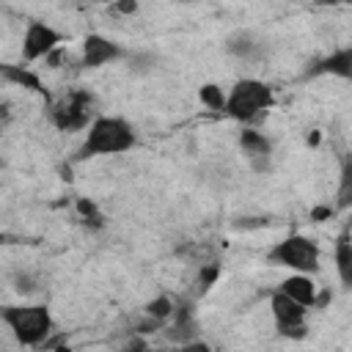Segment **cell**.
<instances>
[{"label":"cell","mask_w":352,"mask_h":352,"mask_svg":"<svg viewBox=\"0 0 352 352\" xmlns=\"http://www.w3.org/2000/svg\"><path fill=\"white\" fill-rule=\"evenodd\" d=\"M135 146V129L129 121L118 116H99L88 124L85 140L77 157H102V154H124Z\"/></svg>","instance_id":"1"},{"label":"cell","mask_w":352,"mask_h":352,"mask_svg":"<svg viewBox=\"0 0 352 352\" xmlns=\"http://www.w3.org/2000/svg\"><path fill=\"white\" fill-rule=\"evenodd\" d=\"M0 319L25 346H38L52 330V316L47 305H6L0 308Z\"/></svg>","instance_id":"2"},{"label":"cell","mask_w":352,"mask_h":352,"mask_svg":"<svg viewBox=\"0 0 352 352\" xmlns=\"http://www.w3.org/2000/svg\"><path fill=\"white\" fill-rule=\"evenodd\" d=\"M275 96H272V88L264 82V80H256V77H245L239 82H234L231 94L226 96V113L236 121H256L261 113H267L272 107Z\"/></svg>","instance_id":"3"},{"label":"cell","mask_w":352,"mask_h":352,"mask_svg":"<svg viewBox=\"0 0 352 352\" xmlns=\"http://www.w3.org/2000/svg\"><path fill=\"white\" fill-rule=\"evenodd\" d=\"M267 258L278 267H289L300 275H311L319 270V245L311 236L289 234L286 239H280L270 248Z\"/></svg>","instance_id":"4"},{"label":"cell","mask_w":352,"mask_h":352,"mask_svg":"<svg viewBox=\"0 0 352 352\" xmlns=\"http://www.w3.org/2000/svg\"><path fill=\"white\" fill-rule=\"evenodd\" d=\"M270 308H272L275 327H278L280 336L294 338V341H297V338H305V333H308V327H305V316H308V311H305L302 305H297V302L289 300L286 294L275 292L272 300H270Z\"/></svg>","instance_id":"5"},{"label":"cell","mask_w":352,"mask_h":352,"mask_svg":"<svg viewBox=\"0 0 352 352\" xmlns=\"http://www.w3.org/2000/svg\"><path fill=\"white\" fill-rule=\"evenodd\" d=\"M91 94L85 91H74L69 94L55 110H52V121L58 129H66V132H77V129H85L88 121H91Z\"/></svg>","instance_id":"6"},{"label":"cell","mask_w":352,"mask_h":352,"mask_svg":"<svg viewBox=\"0 0 352 352\" xmlns=\"http://www.w3.org/2000/svg\"><path fill=\"white\" fill-rule=\"evenodd\" d=\"M63 41V36L58 30H52L50 25L44 22H30L25 36H22V55L25 60H38V58H47L52 50H58Z\"/></svg>","instance_id":"7"},{"label":"cell","mask_w":352,"mask_h":352,"mask_svg":"<svg viewBox=\"0 0 352 352\" xmlns=\"http://www.w3.org/2000/svg\"><path fill=\"white\" fill-rule=\"evenodd\" d=\"M118 58H124V50L113 38L99 36V33H88L82 38V66L85 69H99V66L118 60Z\"/></svg>","instance_id":"8"},{"label":"cell","mask_w":352,"mask_h":352,"mask_svg":"<svg viewBox=\"0 0 352 352\" xmlns=\"http://www.w3.org/2000/svg\"><path fill=\"white\" fill-rule=\"evenodd\" d=\"M170 316H173V322H170V327H168L165 336H168L170 341H179V344L192 341V338H195V330H198V322H195V316H192V305H190L187 300H179V302H173Z\"/></svg>","instance_id":"9"},{"label":"cell","mask_w":352,"mask_h":352,"mask_svg":"<svg viewBox=\"0 0 352 352\" xmlns=\"http://www.w3.org/2000/svg\"><path fill=\"white\" fill-rule=\"evenodd\" d=\"M278 292L286 294L289 300H294L297 305H302L305 311L314 308V302H316V283L311 280V275L294 272V275H289V278L278 286Z\"/></svg>","instance_id":"10"},{"label":"cell","mask_w":352,"mask_h":352,"mask_svg":"<svg viewBox=\"0 0 352 352\" xmlns=\"http://www.w3.org/2000/svg\"><path fill=\"white\" fill-rule=\"evenodd\" d=\"M314 74H336V77H352V50L349 47H344V50H336L330 58H324V60H319L311 72H308V77H314Z\"/></svg>","instance_id":"11"},{"label":"cell","mask_w":352,"mask_h":352,"mask_svg":"<svg viewBox=\"0 0 352 352\" xmlns=\"http://www.w3.org/2000/svg\"><path fill=\"white\" fill-rule=\"evenodd\" d=\"M226 50H228L234 58H239V60H256V58H261V44L256 41V36H253L250 30H236V33H231L228 41H226Z\"/></svg>","instance_id":"12"},{"label":"cell","mask_w":352,"mask_h":352,"mask_svg":"<svg viewBox=\"0 0 352 352\" xmlns=\"http://www.w3.org/2000/svg\"><path fill=\"white\" fill-rule=\"evenodd\" d=\"M336 267H338L341 286L349 289L352 286V242H349V231L346 228L338 234V242H336Z\"/></svg>","instance_id":"13"},{"label":"cell","mask_w":352,"mask_h":352,"mask_svg":"<svg viewBox=\"0 0 352 352\" xmlns=\"http://www.w3.org/2000/svg\"><path fill=\"white\" fill-rule=\"evenodd\" d=\"M239 146H242V151L250 160H256V157H272V143L261 132H256V129H242Z\"/></svg>","instance_id":"14"},{"label":"cell","mask_w":352,"mask_h":352,"mask_svg":"<svg viewBox=\"0 0 352 352\" xmlns=\"http://www.w3.org/2000/svg\"><path fill=\"white\" fill-rule=\"evenodd\" d=\"M77 214H80V220L88 226V228H104V214L99 212V206L94 204V201H88V198H80L77 201Z\"/></svg>","instance_id":"15"},{"label":"cell","mask_w":352,"mask_h":352,"mask_svg":"<svg viewBox=\"0 0 352 352\" xmlns=\"http://www.w3.org/2000/svg\"><path fill=\"white\" fill-rule=\"evenodd\" d=\"M0 72H3L8 80H14V82H19V85H25V88H30V91H44L41 82H38V77L30 74V72H25V69H19V66H8V63H3Z\"/></svg>","instance_id":"16"},{"label":"cell","mask_w":352,"mask_h":352,"mask_svg":"<svg viewBox=\"0 0 352 352\" xmlns=\"http://www.w3.org/2000/svg\"><path fill=\"white\" fill-rule=\"evenodd\" d=\"M198 99H201L209 110H223V107H226V94H223L220 85H214V82H206V85L198 91Z\"/></svg>","instance_id":"17"},{"label":"cell","mask_w":352,"mask_h":352,"mask_svg":"<svg viewBox=\"0 0 352 352\" xmlns=\"http://www.w3.org/2000/svg\"><path fill=\"white\" fill-rule=\"evenodd\" d=\"M170 311H173V300H170L168 294H160V297H154V300L146 305V316H151V319H157V322L170 319Z\"/></svg>","instance_id":"18"},{"label":"cell","mask_w":352,"mask_h":352,"mask_svg":"<svg viewBox=\"0 0 352 352\" xmlns=\"http://www.w3.org/2000/svg\"><path fill=\"white\" fill-rule=\"evenodd\" d=\"M349 198H352V162L346 160V162H344V170H341V190H338V206H349Z\"/></svg>","instance_id":"19"},{"label":"cell","mask_w":352,"mask_h":352,"mask_svg":"<svg viewBox=\"0 0 352 352\" xmlns=\"http://www.w3.org/2000/svg\"><path fill=\"white\" fill-rule=\"evenodd\" d=\"M217 278H220V264H206V267H201V270H198V286H201V292H206Z\"/></svg>","instance_id":"20"},{"label":"cell","mask_w":352,"mask_h":352,"mask_svg":"<svg viewBox=\"0 0 352 352\" xmlns=\"http://www.w3.org/2000/svg\"><path fill=\"white\" fill-rule=\"evenodd\" d=\"M14 289L19 294H30V292H36V278L28 272H19V275H14Z\"/></svg>","instance_id":"21"},{"label":"cell","mask_w":352,"mask_h":352,"mask_svg":"<svg viewBox=\"0 0 352 352\" xmlns=\"http://www.w3.org/2000/svg\"><path fill=\"white\" fill-rule=\"evenodd\" d=\"M333 214H336L333 206H314V209H311V220H314V223H324V220H330Z\"/></svg>","instance_id":"22"},{"label":"cell","mask_w":352,"mask_h":352,"mask_svg":"<svg viewBox=\"0 0 352 352\" xmlns=\"http://www.w3.org/2000/svg\"><path fill=\"white\" fill-rule=\"evenodd\" d=\"M173 352H212V349H209V344H206V341H198V338H192V341L182 344L179 349H173Z\"/></svg>","instance_id":"23"},{"label":"cell","mask_w":352,"mask_h":352,"mask_svg":"<svg viewBox=\"0 0 352 352\" xmlns=\"http://www.w3.org/2000/svg\"><path fill=\"white\" fill-rule=\"evenodd\" d=\"M132 60H135V66H132L135 72H148V69L154 66V58H151V55H135Z\"/></svg>","instance_id":"24"},{"label":"cell","mask_w":352,"mask_h":352,"mask_svg":"<svg viewBox=\"0 0 352 352\" xmlns=\"http://www.w3.org/2000/svg\"><path fill=\"white\" fill-rule=\"evenodd\" d=\"M113 11H118V14H135L138 11V3L135 0H124V3H116Z\"/></svg>","instance_id":"25"},{"label":"cell","mask_w":352,"mask_h":352,"mask_svg":"<svg viewBox=\"0 0 352 352\" xmlns=\"http://www.w3.org/2000/svg\"><path fill=\"white\" fill-rule=\"evenodd\" d=\"M258 226H267V220L264 217H248V220L236 223V228H258Z\"/></svg>","instance_id":"26"},{"label":"cell","mask_w":352,"mask_h":352,"mask_svg":"<svg viewBox=\"0 0 352 352\" xmlns=\"http://www.w3.org/2000/svg\"><path fill=\"white\" fill-rule=\"evenodd\" d=\"M3 242H6V234H0V245H3Z\"/></svg>","instance_id":"27"},{"label":"cell","mask_w":352,"mask_h":352,"mask_svg":"<svg viewBox=\"0 0 352 352\" xmlns=\"http://www.w3.org/2000/svg\"><path fill=\"white\" fill-rule=\"evenodd\" d=\"M157 352H168V349H157Z\"/></svg>","instance_id":"28"}]
</instances>
